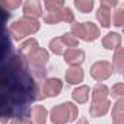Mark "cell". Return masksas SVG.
I'll list each match as a JSON object with an SVG mask.
<instances>
[{"mask_svg": "<svg viewBox=\"0 0 124 124\" xmlns=\"http://www.w3.org/2000/svg\"><path fill=\"white\" fill-rule=\"evenodd\" d=\"M70 34L78 38V39H83V41H95L99 38L101 35V31L99 28L93 23V22H73L72 26H70Z\"/></svg>", "mask_w": 124, "mask_h": 124, "instance_id": "obj_7", "label": "cell"}, {"mask_svg": "<svg viewBox=\"0 0 124 124\" xmlns=\"http://www.w3.org/2000/svg\"><path fill=\"white\" fill-rule=\"evenodd\" d=\"M111 75H112V66L107 60H99L96 63H93L91 67V76L98 82L107 80Z\"/></svg>", "mask_w": 124, "mask_h": 124, "instance_id": "obj_8", "label": "cell"}, {"mask_svg": "<svg viewBox=\"0 0 124 124\" xmlns=\"http://www.w3.org/2000/svg\"><path fill=\"white\" fill-rule=\"evenodd\" d=\"M23 15L28 18H39L42 16V5L41 2H37V0H28V2L23 3Z\"/></svg>", "mask_w": 124, "mask_h": 124, "instance_id": "obj_11", "label": "cell"}, {"mask_svg": "<svg viewBox=\"0 0 124 124\" xmlns=\"http://www.w3.org/2000/svg\"><path fill=\"white\" fill-rule=\"evenodd\" d=\"M44 8L47 9V13H44L42 19L48 25H55L58 22L73 23L75 22V13L70 8L64 6L63 0H45Z\"/></svg>", "mask_w": 124, "mask_h": 124, "instance_id": "obj_3", "label": "cell"}, {"mask_svg": "<svg viewBox=\"0 0 124 124\" xmlns=\"http://www.w3.org/2000/svg\"><path fill=\"white\" fill-rule=\"evenodd\" d=\"M12 13L0 5V123L29 118L35 101H41V79L15 48L8 22Z\"/></svg>", "mask_w": 124, "mask_h": 124, "instance_id": "obj_1", "label": "cell"}, {"mask_svg": "<svg viewBox=\"0 0 124 124\" xmlns=\"http://www.w3.org/2000/svg\"><path fill=\"white\" fill-rule=\"evenodd\" d=\"M109 95H111L114 99H123V96H124V83H123V82L115 83V85L112 86Z\"/></svg>", "mask_w": 124, "mask_h": 124, "instance_id": "obj_22", "label": "cell"}, {"mask_svg": "<svg viewBox=\"0 0 124 124\" xmlns=\"http://www.w3.org/2000/svg\"><path fill=\"white\" fill-rule=\"evenodd\" d=\"M39 26H41V25H39V22H38L37 19L23 16V18L15 21V22L9 26V31H10L12 39L21 41V39H23L25 37L38 32V31H39Z\"/></svg>", "mask_w": 124, "mask_h": 124, "instance_id": "obj_5", "label": "cell"}, {"mask_svg": "<svg viewBox=\"0 0 124 124\" xmlns=\"http://www.w3.org/2000/svg\"><path fill=\"white\" fill-rule=\"evenodd\" d=\"M112 124H124V101L118 99L112 107Z\"/></svg>", "mask_w": 124, "mask_h": 124, "instance_id": "obj_16", "label": "cell"}, {"mask_svg": "<svg viewBox=\"0 0 124 124\" xmlns=\"http://www.w3.org/2000/svg\"><path fill=\"white\" fill-rule=\"evenodd\" d=\"M19 53L26 58L28 64L31 66V69L41 78V79H45V75H47V70L44 69V66L48 63V51L41 48L38 45V41L35 38H29L26 39L25 42H22L19 45Z\"/></svg>", "mask_w": 124, "mask_h": 124, "instance_id": "obj_2", "label": "cell"}, {"mask_svg": "<svg viewBox=\"0 0 124 124\" xmlns=\"http://www.w3.org/2000/svg\"><path fill=\"white\" fill-rule=\"evenodd\" d=\"M0 5H2L6 10H13V9H16V8H19L21 6V0H16V2H10V0H3V2H0Z\"/></svg>", "mask_w": 124, "mask_h": 124, "instance_id": "obj_24", "label": "cell"}, {"mask_svg": "<svg viewBox=\"0 0 124 124\" xmlns=\"http://www.w3.org/2000/svg\"><path fill=\"white\" fill-rule=\"evenodd\" d=\"M63 55L66 64L72 67H80V64L85 61V51L80 48H67L63 53Z\"/></svg>", "mask_w": 124, "mask_h": 124, "instance_id": "obj_10", "label": "cell"}, {"mask_svg": "<svg viewBox=\"0 0 124 124\" xmlns=\"http://www.w3.org/2000/svg\"><path fill=\"white\" fill-rule=\"evenodd\" d=\"M102 45L107 50H117L121 45V35L118 32H109L102 38Z\"/></svg>", "mask_w": 124, "mask_h": 124, "instance_id": "obj_12", "label": "cell"}, {"mask_svg": "<svg viewBox=\"0 0 124 124\" xmlns=\"http://www.w3.org/2000/svg\"><path fill=\"white\" fill-rule=\"evenodd\" d=\"M31 115H32L34 124H45L48 112H47V108L44 105H34L31 109Z\"/></svg>", "mask_w": 124, "mask_h": 124, "instance_id": "obj_15", "label": "cell"}, {"mask_svg": "<svg viewBox=\"0 0 124 124\" xmlns=\"http://www.w3.org/2000/svg\"><path fill=\"white\" fill-rule=\"evenodd\" d=\"M60 38H61V41L64 42L66 48H76V47H79V39L75 38L72 34H64V35H61Z\"/></svg>", "mask_w": 124, "mask_h": 124, "instance_id": "obj_21", "label": "cell"}, {"mask_svg": "<svg viewBox=\"0 0 124 124\" xmlns=\"http://www.w3.org/2000/svg\"><path fill=\"white\" fill-rule=\"evenodd\" d=\"M96 19L99 21L102 28H109V25H111V9L101 3L99 9L96 12Z\"/></svg>", "mask_w": 124, "mask_h": 124, "instance_id": "obj_13", "label": "cell"}, {"mask_svg": "<svg viewBox=\"0 0 124 124\" xmlns=\"http://www.w3.org/2000/svg\"><path fill=\"white\" fill-rule=\"evenodd\" d=\"M123 23H124V8H118L112 15V25L123 26Z\"/></svg>", "mask_w": 124, "mask_h": 124, "instance_id": "obj_23", "label": "cell"}, {"mask_svg": "<svg viewBox=\"0 0 124 124\" xmlns=\"http://www.w3.org/2000/svg\"><path fill=\"white\" fill-rule=\"evenodd\" d=\"M92 102L89 107L91 117H102L109 109V99H108V88L104 83H96L92 89Z\"/></svg>", "mask_w": 124, "mask_h": 124, "instance_id": "obj_4", "label": "cell"}, {"mask_svg": "<svg viewBox=\"0 0 124 124\" xmlns=\"http://www.w3.org/2000/svg\"><path fill=\"white\" fill-rule=\"evenodd\" d=\"M79 115V109L72 102H63L54 105L50 111V120L54 124H66L70 121H75Z\"/></svg>", "mask_w": 124, "mask_h": 124, "instance_id": "obj_6", "label": "cell"}, {"mask_svg": "<svg viewBox=\"0 0 124 124\" xmlns=\"http://www.w3.org/2000/svg\"><path fill=\"white\" fill-rule=\"evenodd\" d=\"M50 50H51L54 54L60 55V54H63L67 48H66L64 42L61 41V38H60V37H55V38H53V39L50 41Z\"/></svg>", "mask_w": 124, "mask_h": 124, "instance_id": "obj_19", "label": "cell"}, {"mask_svg": "<svg viewBox=\"0 0 124 124\" xmlns=\"http://www.w3.org/2000/svg\"><path fill=\"white\" fill-rule=\"evenodd\" d=\"M9 124H34L29 118H16V120H12Z\"/></svg>", "mask_w": 124, "mask_h": 124, "instance_id": "obj_25", "label": "cell"}, {"mask_svg": "<svg viewBox=\"0 0 124 124\" xmlns=\"http://www.w3.org/2000/svg\"><path fill=\"white\" fill-rule=\"evenodd\" d=\"M101 3H102V5H105V6H108L109 9L118 5V2H117V0H102V2H101Z\"/></svg>", "mask_w": 124, "mask_h": 124, "instance_id": "obj_26", "label": "cell"}, {"mask_svg": "<svg viewBox=\"0 0 124 124\" xmlns=\"http://www.w3.org/2000/svg\"><path fill=\"white\" fill-rule=\"evenodd\" d=\"M61 89H63V82L60 79H57V78L45 79L44 83L41 85V99L57 96L61 92Z\"/></svg>", "mask_w": 124, "mask_h": 124, "instance_id": "obj_9", "label": "cell"}, {"mask_svg": "<svg viewBox=\"0 0 124 124\" xmlns=\"http://www.w3.org/2000/svg\"><path fill=\"white\" fill-rule=\"evenodd\" d=\"M89 93H91L89 86L83 85V86H78V88L72 92V96H73V99H75L78 104H85V102H88V99H89Z\"/></svg>", "mask_w": 124, "mask_h": 124, "instance_id": "obj_17", "label": "cell"}, {"mask_svg": "<svg viewBox=\"0 0 124 124\" xmlns=\"http://www.w3.org/2000/svg\"><path fill=\"white\" fill-rule=\"evenodd\" d=\"M76 124H89V123H88V120H86V118H79Z\"/></svg>", "mask_w": 124, "mask_h": 124, "instance_id": "obj_27", "label": "cell"}, {"mask_svg": "<svg viewBox=\"0 0 124 124\" xmlns=\"http://www.w3.org/2000/svg\"><path fill=\"white\" fill-rule=\"evenodd\" d=\"M111 66H112V70H115L117 73H123V69H124V51H123L121 47H118L115 50Z\"/></svg>", "mask_w": 124, "mask_h": 124, "instance_id": "obj_18", "label": "cell"}, {"mask_svg": "<svg viewBox=\"0 0 124 124\" xmlns=\"http://www.w3.org/2000/svg\"><path fill=\"white\" fill-rule=\"evenodd\" d=\"M64 78L69 85H79L80 82H83V70L80 67H70L66 72Z\"/></svg>", "mask_w": 124, "mask_h": 124, "instance_id": "obj_14", "label": "cell"}, {"mask_svg": "<svg viewBox=\"0 0 124 124\" xmlns=\"http://www.w3.org/2000/svg\"><path fill=\"white\" fill-rule=\"evenodd\" d=\"M75 8L82 13H88L93 9V0H75Z\"/></svg>", "mask_w": 124, "mask_h": 124, "instance_id": "obj_20", "label": "cell"}]
</instances>
